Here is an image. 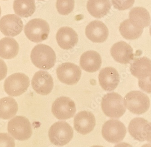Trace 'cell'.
Listing matches in <instances>:
<instances>
[{
  "instance_id": "6da1fadb",
  "label": "cell",
  "mask_w": 151,
  "mask_h": 147,
  "mask_svg": "<svg viewBox=\"0 0 151 147\" xmlns=\"http://www.w3.org/2000/svg\"><path fill=\"white\" fill-rule=\"evenodd\" d=\"M132 62L130 67L131 74L139 79V84L142 89L150 93L151 60L144 56L135 58Z\"/></svg>"
},
{
  "instance_id": "ba28073f",
  "label": "cell",
  "mask_w": 151,
  "mask_h": 147,
  "mask_svg": "<svg viewBox=\"0 0 151 147\" xmlns=\"http://www.w3.org/2000/svg\"><path fill=\"white\" fill-rule=\"evenodd\" d=\"M29 85V78L26 74L15 73L5 80L4 90L9 96L17 97L26 92Z\"/></svg>"
},
{
  "instance_id": "4fadbf2b",
  "label": "cell",
  "mask_w": 151,
  "mask_h": 147,
  "mask_svg": "<svg viewBox=\"0 0 151 147\" xmlns=\"http://www.w3.org/2000/svg\"><path fill=\"white\" fill-rule=\"evenodd\" d=\"M23 23L21 18L15 14H8L0 20V31L7 37L17 36L22 32Z\"/></svg>"
},
{
  "instance_id": "d6986e66",
  "label": "cell",
  "mask_w": 151,
  "mask_h": 147,
  "mask_svg": "<svg viewBox=\"0 0 151 147\" xmlns=\"http://www.w3.org/2000/svg\"><path fill=\"white\" fill-rule=\"evenodd\" d=\"M59 46L63 49L69 50L76 46L78 42V36L72 28L68 27L60 28L56 35Z\"/></svg>"
},
{
  "instance_id": "d6a6232c",
  "label": "cell",
  "mask_w": 151,
  "mask_h": 147,
  "mask_svg": "<svg viewBox=\"0 0 151 147\" xmlns=\"http://www.w3.org/2000/svg\"><path fill=\"white\" fill-rule=\"evenodd\" d=\"M91 147H104L101 146H98V145H95V146H93Z\"/></svg>"
},
{
  "instance_id": "f546056e",
  "label": "cell",
  "mask_w": 151,
  "mask_h": 147,
  "mask_svg": "<svg viewBox=\"0 0 151 147\" xmlns=\"http://www.w3.org/2000/svg\"><path fill=\"white\" fill-rule=\"evenodd\" d=\"M7 73V67L3 60L0 59V81L4 79Z\"/></svg>"
},
{
  "instance_id": "8992f818",
  "label": "cell",
  "mask_w": 151,
  "mask_h": 147,
  "mask_svg": "<svg viewBox=\"0 0 151 147\" xmlns=\"http://www.w3.org/2000/svg\"><path fill=\"white\" fill-rule=\"evenodd\" d=\"M124 104L131 112L136 114H142L148 110L150 100L148 96L142 92L133 91L125 96Z\"/></svg>"
},
{
  "instance_id": "d4e9b609",
  "label": "cell",
  "mask_w": 151,
  "mask_h": 147,
  "mask_svg": "<svg viewBox=\"0 0 151 147\" xmlns=\"http://www.w3.org/2000/svg\"><path fill=\"white\" fill-rule=\"evenodd\" d=\"M13 9L18 16L27 18L35 12V0H14Z\"/></svg>"
},
{
  "instance_id": "4dcf8cb0",
  "label": "cell",
  "mask_w": 151,
  "mask_h": 147,
  "mask_svg": "<svg viewBox=\"0 0 151 147\" xmlns=\"http://www.w3.org/2000/svg\"><path fill=\"white\" fill-rule=\"evenodd\" d=\"M114 147H133L131 145L127 143H120L115 145Z\"/></svg>"
},
{
  "instance_id": "277c9868",
  "label": "cell",
  "mask_w": 151,
  "mask_h": 147,
  "mask_svg": "<svg viewBox=\"0 0 151 147\" xmlns=\"http://www.w3.org/2000/svg\"><path fill=\"white\" fill-rule=\"evenodd\" d=\"M48 135L52 144L62 146L67 144L71 140L74 136V131L67 122L59 121L50 127Z\"/></svg>"
},
{
  "instance_id": "d590c367",
  "label": "cell",
  "mask_w": 151,
  "mask_h": 147,
  "mask_svg": "<svg viewBox=\"0 0 151 147\" xmlns=\"http://www.w3.org/2000/svg\"><path fill=\"white\" fill-rule=\"evenodd\" d=\"M2 1H7V0H2Z\"/></svg>"
},
{
  "instance_id": "cb8c5ba5",
  "label": "cell",
  "mask_w": 151,
  "mask_h": 147,
  "mask_svg": "<svg viewBox=\"0 0 151 147\" xmlns=\"http://www.w3.org/2000/svg\"><path fill=\"white\" fill-rule=\"evenodd\" d=\"M18 106L17 101L12 97H5L0 99V119L7 120L15 116Z\"/></svg>"
},
{
  "instance_id": "ac0fdd59",
  "label": "cell",
  "mask_w": 151,
  "mask_h": 147,
  "mask_svg": "<svg viewBox=\"0 0 151 147\" xmlns=\"http://www.w3.org/2000/svg\"><path fill=\"white\" fill-rule=\"evenodd\" d=\"M109 33L108 28L101 21H93L86 28V36L93 43H103L107 40Z\"/></svg>"
},
{
  "instance_id": "603a6c76",
  "label": "cell",
  "mask_w": 151,
  "mask_h": 147,
  "mask_svg": "<svg viewBox=\"0 0 151 147\" xmlns=\"http://www.w3.org/2000/svg\"><path fill=\"white\" fill-rule=\"evenodd\" d=\"M19 46L13 38H4L0 40V57L10 59L14 58L18 54Z\"/></svg>"
},
{
  "instance_id": "7a4b0ae2",
  "label": "cell",
  "mask_w": 151,
  "mask_h": 147,
  "mask_svg": "<svg viewBox=\"0 0 151 147\" xmlns=\"http://www.w3.org/2000/svg\"><path fill=\"white\" fill-rule=\"evenodd\" d=\"M31 59L34 65L41 69H50L56 62V54L53 49L45 44H40L32 50Z\"/></svg>"
},
{
  "instance_id": "9a60e30c",
  "label": "cell",
  "mask_w": 151,
  "mask_h": 147,
  "mask_svg": "<svg viewBox=\"0 0 151 147\" xmlns=\"http://www.w3.org/2000/svg\"><path fill=\"white\" fill-rule=\"evenodd\" d=\"M95 125V116L90 112L83 111L75 116L74 128L78 133L82 135H86L92 131Z\"/></svg>"
},
{
  "instance_id": "5bb4252c",
  "label": "cell",
  "mask_w": 151,
  "mask_h": 147,
  "mask_svg": "<svg viewBox=\"0 0 151 147\" xmlns=\"http://www.w3.org/2000/svg\"><path fill=\"white\" fill-rule=\"evenodd\" d=\"M32 85L36 93L47 95L51 93L54 87V82L51 75L47 72L39 71L35 72L32 81Z\"/></svg>"
},
{
  "instance_id": "5b68a950",
  "label": "cell",
  "mask_w": 151,
  "mask_h": 147,
  "mask_svg": "<svg viewBox=\"0 0 151 147\" xmlns=\"http://www.w3.org/2000/svg\"><path fill=\"white\" fill-rule=\"evenodd\" d=\"M49 25L48 23L40 18L32 19L24 28V32L27 38L35 43L47 39L49 34Z\"/></svg>"
},
{
  "instance_id": "1f68e13d",
  "label": "cell",
  "mask_w": 151,
  "mask_h": 147,
  "mask_svg": "<svg viewBox=\"0 0 151 147\" xmlns=\"http://www.w3.org/2000/svg\"><path fill=\"white\" fill-rule=\"evenodd\" d=\"M142 147H151V145L150 144H144Z\"/></svg>"
},
{
  "instance_id": "484cf974",
  "label": "cell",
  "mask_w": 151,
  "mask_h": 147,
  "mask_svg": "<svg viewBox=\"0 0 151 147\" xmlns=\"http://www.w3.org/2000/svg\"><path fill=\"white\" fill-rule=\"evenodd\" d=\"M143 29L132 24L129 19L122 22L119 28L121 34L127 40H135L139 38L143 33Z\"/></svg>"
},
{
  "instance_id": "83f0119b",
  "label": "cell",
  "mask_w": 151,
  "mask_h": 147,
  "mask_svg": "<svg viewBox=\"0 0 151 147\" xmlns=\"http://www.w3.org/2000/svg\"><path fill=\"white\" fill-rule=\"evenodd\" d=\"M134 1L135 0H112L113 6L119 11L129 9L133 6Z\"/></svg>"
},
{
  "instance_id": "44dd1931",
  "label": "cell",
  "mask_w": 151,
  "mask_h": 147,
  "mask_svg": "<svg viewBox=\"0 0 151 147\" xmlns=\"http://www.w3.org/2000/svg\"><path fill=\"white\" fill-rule=\"evenodd\" d=\"M111 4L109 0H88L87 8L90 15L95 18H101L109 12Z\"/></svg>"
},
{
  "instance_id": "30bf717a",
  "label": "cell",
  "mask_w": 151,
  "mask_h": 147,
  "mask_svg": "<svg viewBox=\"0 0 151 147\" xmlns=\"http://www.w3.org/2000/svg\"><path fill=\"white\" fill-rule=\"evenodd\" d=\"M52 114L59 120H66L73 117L76 113V104L70 98L60 97L54 101Z\"/></svg>"
},
{
  "instance_id": "3957f363",
  "label": "cell",
  "mask_w": 151,
  "mask_h": 147,
  "mask_svg": "<svg viewBox=\"0 0 151 147\" xmlns=\"http://www.w3.org/2000/svg\"><path fill=\"white\" fill-rule=\"evenodd\" d=\"M101 108L107 116L113 119H119L126 112L124 99L117 93H109L104 96L101 103Z\"/></svg>"
},
{
  "instance_id": "e575fe53",
  "label": "cell",
  "mask_w": 151,
  "mask_h": 147,
  "mask_svg": "<svg viewBox=\"0 0 151 147\" xmlns=\"http://www.w3.org/2000/svg\"><path fill=\"white\" fill-rule=\"evenodd\" d=\"M38 1H44V0H38Z\"/></svg>"
},
{
  "instance_id": "836d02e7",
  "label": "cell",
  "mask_w": 151,
  "mask_h": 147,
  "mask_svg": "<svg viewBox=\"0 0 151 147\" xmlns=\"http://www.w3.org/2000/svg\"><path fill=\"white\" fill-rule=\"evenodd\" d=\"M1 8L0 7V17H1Z\"/></svg>"
},
{
  "instance_id": "ffe728a7",
  "label": "cell",
  "mask_w": 151,
  "mask_h": 147,
  "mask_svg": "<svg viewBox=\"0 0 151 147\" xmlns=\"http://www.w3.org/2000/svg\"><path fill=\"white\" fill-rule=\"evenodd\" d=\"M102 59L99 54L94 51L84 52L81 56L80 65L85 71L94 72L101 67Z\"/></svg>"
},
{
  "instance_id": "e0dca14e",
  "label": "cell",
  "mask_w": 151,
  "mask_h": 147,
  "mask_svg": "<svg viewBox=\"0 0 151 147\" xmlns=\"http://www.w3.org/2000/svg\"><path fill=\"white\" fill-rule=\"evenodd\" d=\"M115 61L122 64L130 63L134 59V54L131 46L123 41L113 45L110 50Z\"/></svg>"
},
{
  "instance_id": "8fae6325",
  "label": "cell",
  "mask_w": 151,
  "mask_h": 147,
  "mask_svg": "<svg viewBox=\"0 0 151 147\" xmlns=\"http://www.w3.org/2000/svg\"><path fill=\"white\" fill-rule=\"evenodd\" d=\"M81 73L80 67L71 62L62 63L56 69L59 80L67 85H72L77 83L81 79Z\"/></svg>"
},
{
  "instance_id": "7c38bea8",
  "label": "cell",
  "mask_w": 151,
  "mask_h": 147,
  "mask_svg": "<svg viewBox=\"0 0 151 147\" xmlns=\"http://www.w3.org/2000/svg\"><path fill=\"white\" fill-rule=\"evenodd\" d=\"M128 130L132 136L137 141H151V123L143 118L132 119L129 124Z\"/></svg>"
},
{
  "instance_id": "4316f807",
  "label": "cell",
  "mask_w": 151,
  "mask_h": 147,
  "mask_svg": "<svg viewBox=\"0 0 151 147\" xmlns=\"http://www.w3.org/2000/svg\"><path fill=\"white\" fill-rule=\"evenodd\" d=\"M56 6L57 11L60 14L68 15L73 11L75 0H57Z\"/></svg>"
},
{
  "instance_id": "f1b7e54d",
  "label": "cell",
  "mask_w": 151,
  "mask_h": 147,
  "mask_svg": "<svg viewBox=\"0 0 151 147\" xmlns=\"http://www.w3.org/2000/svg\"><path fill=\"white\" fill-rule=\"evenodd\" d=\"M13 138L6 133H0V147H15Z\"/></svg>"
},
{
  "instance_id": "2e32d148",
  "label": "cell",
  "mask_w": 151,
  "mask_h": 147,
  "mask_svg": "<svg viewBox=\"0 0 151 147\" xmlns=\"http://www.w3.org/2000/svg\"><path fill=\"white\" fill-rule=\"evenodd\" d=\"M99 84L104 90L111 92L118 87L120 81L119 75L114 67H104L99 72Z\"/></svg>"
},
{
  "instance_id": "9c48e42d",
  "label": "cell",
  "mask_w": 151,
  "mask_h": 147,
  "mask_svg": "<svg viewBox=\"0 0 151 147\" xmlns=\"http://www.w3.org/2000/svg\"><path fill=\"white\" fill-rule=\"evenodd\" d=\"M126 133V128L124 123L118 120L107 121L102 127V136L111 143H119L123 141Z\"/></svg>"
},
{
  "instance_id": "52a82bcc",
  "label": "cell",
  "mask_w": 151,
  "mask_h": 147,
  "mask_svg": "<svg viewBox=\"0 0 151 147\" xmlns=\"http://www.w3.org/2000/svg\"><path fill=\"white\" fill-rule=\"evenodd\" d=\"M7 130L12 136L19 141L27 140L32 134L31 122L26 117L20 116L13 117L9 122Z\"/></svg>"
},
{
  "instance_id": "7402d4cb",
  "label": "cell",
  "mask_w": 151,
  "mask_h": 147,
  "mask_svg": "<svg viewBox=\"0 0 151 147\" xmlns=\"http://www.w3.org/2000/svg\"><path fill=\"white\" fill-rule=\"evenodd\" d=\"M130 21L138 28H143L148 27L151 22L150 14L148 11L142 7L132 8L129 13Z\"/></svg>"
}]
</instances>
